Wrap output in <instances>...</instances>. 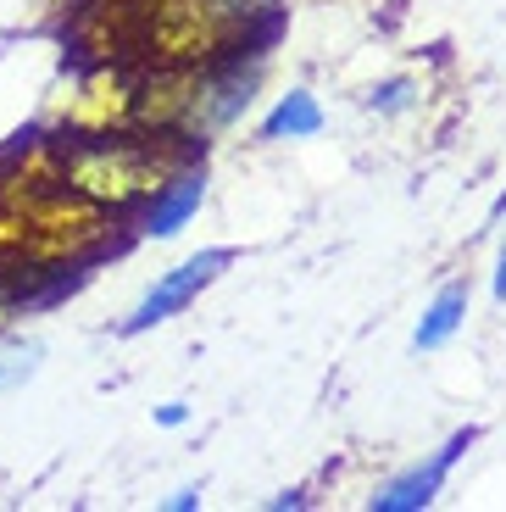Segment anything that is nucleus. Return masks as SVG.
<instances>
[{"label": "nucleus", "mask_w": 506, "mask_h": 512, "mask_svg": "<svg viewBox=\"0 0 506 512\" xmlns=\"http://www.w3.org/2000/svg\"><path fill=\"white\" fill-rule=\"evenodd\" d=\"M62 151V184L78 190L84 201L106 206L117 218L145 212L167 184L201 167V140L184 134H140V128H117V134H73L56 140Z\"/></svg>", "instance_id": "f257e3e1"}, {"label": "nucleus", "mask_w": 506, "mask_h": 512, "mask_svg": "<svg viewBox=\"0 0 506 512\" xmlns=\"http://www.w3.org/2000/svg\"><path fill=\"white\" fill-rule=\"evenodd\" d=\"M195 501H201V490H178V496H173V501H167V507H173V512H190V507H195Z\"/></svg>", "instance_id": "ddd939ff"}, {"label": "nucleus", "mask_w": 506, "mask_h": 512, "mask_svg": "<svg viewBox=\"0 0 506 512\" xmlns=\"http://www.w3.org/2000/svg\"><path fill=\"white\" fill-rule=\"evenodd\" d=\"M256 23L228 0H140L134 6V56L145 67H228L251 51Z\"/></svg>", "instance_id": "f03ea898"}, {"label": "nucleus", "mask_w": 506, "mask_h": 512, "mask_svg": "<svg viewBox=\"0 0 506 512\" xmlns=\"http://www.w3.org/2000/svg\"><path fill=\"white\" fill-rule=\"evenodd\" d=\"M468 440H473V435H451L429 462H418V468H406L401 479H390V485L373 496V512H423V507H434V496H440L445 474H451L456 457L468 451Z\"/></svg>", "instance_id": "39448f33"}, {"label": "nucleus", "mask_w": 506, "mask_h": 512, "mask_svg": "<svg viewBox=\"0 0 506 512\" xmlns=\"http://www.w3.org/2000/svg\"><path fill=\"white\" fill-rule=\"evenodd\" d=\"M462 318H468V284H445L429 301V312H423L418 334H412V351H440L445 340L462 329Z\"/></svg>", "instance_id": "423d86ee"}, {"label": "nucleus", "mask_w": 506, "mask_h": 512, "mask_svg": "<svg viewBox=\"0 0 506 512\" xmlns=\"http://www.w3.org/2000/svg\"><path fill=\"white\" fill-rule=\"evenodd\" d=\"M195 206H201V179H195V173H184V179L167 184V190L156 195L151 206H145V223H151L145 234H156V240H173V234L184 229V218H190Z\"/></svg>", "instance_id": "6e6552de"}, {"label": "nucleus", "mask_w": 506, "mask_h": 512, "mask_svg": "<svg viewBox=\"0 0 506 512\" xmlns=\"http://www.w3.org/2000/svg\"><path fill=\"white\" fill-rule=\"evenodd\" d=\"M495 301H506V245H501V262H495Z\"/></svg>", "instance_id": "4468645a"}, {"label": "nucleus", "mask_w": 506, "mask_h": 512, "mask_svg": "<svg viewBox=\"0 0 506 512\" xmlns=\"http://www.w3.org/2000/svg\"><path fill=\"white\" fill-rule=\"evenodd\" d=\"M134 117V78L128 62H95L78 84V95H67V134H117Z\"/></svg>", "instance_id": "7ed1b4c3"}, {"label": "nucleus", "mask_w": 506, "mask_h": 512, "mask_svg": "<svg viewBox=\"0 0 506 512\" xmlns=\"http://www.w3.org/2000/svg\"><path fill=\"white\" fill-rule=\"evenodd\" d=\"M312 134H323V106L306 90H290L262 117V140H312Z\"/></svg>", "instance_id": "0eeeda50"}, {"label": "nucleus", "mask_w": 506, "mask_h": 512, "mask_svg": "<svg viewBox=\"0 0 506 512\" xmlns=\"http://www.w3.org/2000/svg\"><path fill=\"white\" fill-rule=\"evenodd\" d=\"M39 362H45V340H34V334H6L0 340V390H23L39 373Z\"/></svg>", "instance_id": "1a4fd4ad"}, {"label": "nucleus", "mask_w": 506, "mask_h": 512, "mask_svg": "<svg viewBox=\"0 0 506 512\" xmlns=\"http://www.w3.org/2000/svg\"><path fill=\"white\" fill-rule=\"evenodd\" d=\"M412 101H418V84H412V78H390V84H379V90L367 95V106L379 117H401Z\"/></svg>", "instance_id": "9d476101"}, {"label": "nucleus", "mask_w": 506, "mask_h": 512, "mask_svg": "<svg viewBox=\"0 0 506 512\" xmlns=\"http://www.w3.org/2000/svg\"><path fill=\"white\" fill-rule=\"evenodd\" d=\"M228 6H234L240 17H251V23H262V17L279 12V0H228Z\"/></svg>", "instance_id": "9b49d317"}, {"label": "nucleus", "mask_w": 506, "mask_h": 512, "mask_svg": "<svg viewBox=\"0 0 506 512\" xmlns=\"http://www.w3.org/2000/svg\"><path fill=\"white\" fill-rule=\"evenodd\" d=\"M234 262V251H201V256H190V262H178L173 273H162V279L151 284V290L140 295V307L128 312V323L123 329L128 334H145V329H156V323H167V318H178V312L190 307L195 295L206 290V284L217 279V273Z\"/></svg>", "instance_id": "20e7f679"}, {"label": "nucleus", "mask_w": 506, "mask_h": 512, "mask_svg": "<svg viewBox=\"0 0 506 512\" xmlns=\"http://www.w3.org/2000/svg\"><path fill=\"white\" fill-rule=\"evenodd\" d=\"M184 418H190V407H184V401H167V407H156V423H162V429H178Z\"/></svg>", "instance_id": "f8f14e48"}]
</instances>
